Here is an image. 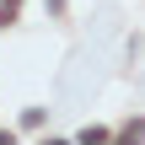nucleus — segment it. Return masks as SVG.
I'll use <instances>...</instances> for the list:
<instances>
[{
	"instance_id": "nucleus-1",
	"label": "nucleus",
	"mask_w": 145,
	"mask_h": 145,
	"mask_svg": "<svg viewBox=\"0 0 145 145\" xmlns=\"http://www.w3.org/2000/svg\"><path fill=\"white\" fill-rule=\"evenodd\" d=\"M124 140H145V118H135V124L124 129Z\"/></svg>"
}]
</instances>
